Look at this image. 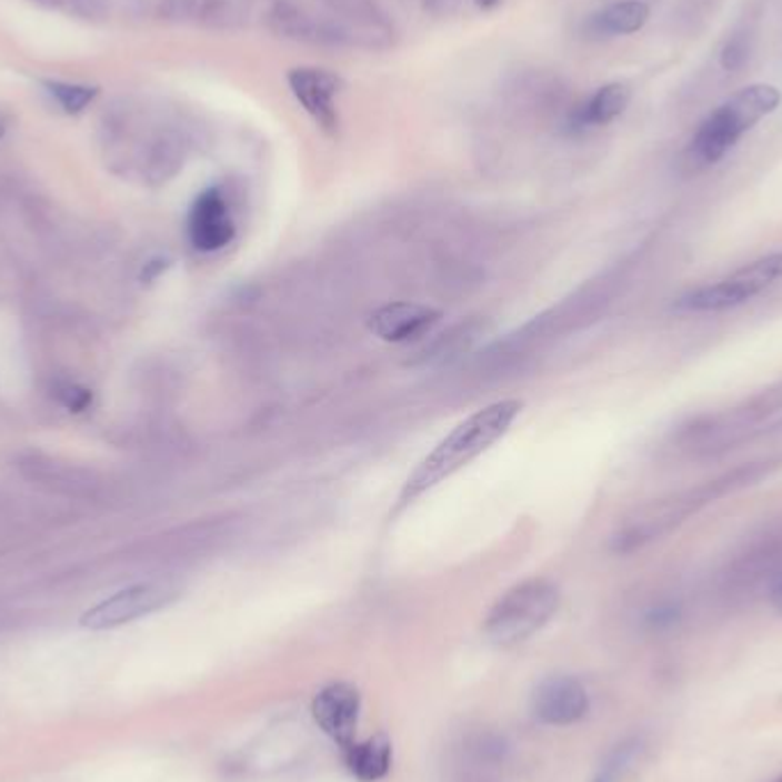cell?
Masks as SVG:
<instances>
[{"label":"cell","mask_w":782,"mask_h":782,"mask_svg":"<svg viewBox=\"0 0 782 782\" xmlns=\"http://www.w3.org/2000/svg\"><path fill=\"white\" fill-rule=\"evenodd\" d=\"M780 467L782 455L751 460L693 488L648 501L620 522V527L611 535V550L622 557L634 554L643 550V547L666 538L669 533L680 529L684 522L695 518L700 511H705L708 505L721 501L723 497L753 488L760 481L769 479Z\"/></svg>","instance_id":"6da1fadb"},{"label":"cell","mask_w":782,"mask_h":782,"mask_svg":"<svg viewBox=\"0 0 782 782\" xmlns=\"http://www.w3.org/2000/svg\"><path fill=\"white\" fill-rule=\"evenodd\" d=\"M522 412V403L515 399L494 401L477 412L462 419L447 438H442L433 451H428L419 464L412 469V474L405 479L397 511L412 505L425 492L435 490L440 483L455 477L460 469L472 464L485 451H490L508 430L513 428Z\"/></svg>","instance_id":"7a4b0ae2"},{"label":"cell","mask_w":782,"mask_h":782,"mask_svg":"<svg viewBox=\"0 0 782 782\" xmlns=\"http://www.w3.org/2000/svg\"><path fill=\"white\" fill-rule=\"evenodd\" d=\"M780 103L782 92L769 83H753L734 92L702 120L691 138L686 149L691 166L710 168L723 161L739 140L773 114Z\"/></svg>","instance_id":"3957f363"},{"label":"cell","mask_w":782,"mask_h":782,"mask_svg":"<svg viewBox=\"0 0 782 782\" xmlns=\"http://www.w3.org/2000/svg\"><path fill=\"white\" fill-rule=\"evenodd\" d=\"M782 412V380L728 410L702 414L682 425L678 447L693 458H714L764 433V423Z\"/></svg>","instance_id":"277c9868"},{"label":"cell","mask_w":782,"mask_h":782,"mask_svg":"<svg viewBox=\"0 0 782 782\" xmlns=\"http://www.w3.org/2000/svg\"><path fill=\"white\" fill-rule=\"evenodd\" d=\"M561 609L559 583L547 577H531L508 589L488 611L483 636L499 648H513L552 622Z\"/></svg>","instance_id":"5b68a950"},{"label":"cell","mask_w":782,"mask_h":782,"mask_svg":"<svg viewBox=\"0 0 782 782\" xmlns=\"http://www.w3.org/2000/svg\"><path fill=\"white\" fill-rule=\"evenodd\" d=\"M778 282H782V252H771L736 268L723 280L686 291L673 307L686 314H719L746 304Z\"/></svg>","instance_id":"8992f818"},{"label":"cell","mask_w":782,"mask_h":782,"mask_svg":"<svg viewBox=\"0 0 782 782\" xmlns=\"http://www.w3.org/2000/svg\"><path fill=\"white\" fill-rule=\"evenodd\" d=\"M181 598V585L163 579V581H144L129 585V589L114 593L86 611L81 615V624L86 630H112L122 628L133 620L163 611Z\"/></svg>","instance_id":"52a82bcc"},{"label":"cell","mask_w":782,"mask_h":782,"mask_svg":"<svg viewBox=\"0 0 782 782\" xmlns=\"http://www.w3.org/2000/svg\"><path fill=\"white\" fill-rule=\"evenodd\" d=\"M263 19H265V28L272 34L289 39V42L330 47V49L360 44L355 32H350L345 26H341L334 19L309 12L304 6L295 3V0H275V3L268 8Z\"/></svg>","instance_id":"ba28073f"},{"label":"cell","mask_w":782,"mask_h":782,"mask_svg":"<svg viewBox=\"0 0 782 782\" xmlns=\"http://www.w3.org/2000/svg\"><path fill=\"white\" fill-rule=\"evenodd\" d=\"M311 714L337 746L348 749L360 728L362 693L350 682H330L311 702Z\"/></svg>","instance_id":"9c48e42d"},{"label":"cell","mask_w":782,"mask_h":782,"mask_svg":"<svg viewBox=\"0 0 782 782\" xmlns=\"http://www.w3.org/2000/svg\"><path fill=\"white\" fill-rule=\"evenodd\" d=\"M237 237V220L220 188L204 190L188 213V239L194 250L220 252Z\"/></svg>","instance_id":"30bf717a"},{"label":"cell","mask_w":782,"mask_h":782,"mask_svg":"<svg viewBox=\"0 0 782 782\" xmlns=\"http://www.w3.org/2000/svg\"><path fill=\"white\" fill-rule=\"evenodd\" d=\"M591 712V695L572 675H552L538 684L533 693V714L540 723L568 728Z\"/></svg>","instance_id":"8fae6325"},{"label":"cell","mask_w":782,"mask_h":782,"mask_svg":"<svg viewBox=\"0 0 782 782\" xmlns=\"http://www.w3.org/2000/svg\"><path fill=\"white\" fill-rule=\"evenodd\" d=\"M442 311L421 302H389L369 314V330L387 343H410L433 332Z\"/></svg>","instance_id":"7c38bea8"},{"label":"cell","mask_w":782,"mask_h":782,"mask_svg":"<svg viewBox=\"0 0 782 782\" xmlns=\"http://www.w3.org/2000/svg\"><path fill=\"white\" fill-rule=\"evenodd\" d=\"M289 83L295 99L323 129H332L337 124L334 99L339 94L341 81L332 71L317 69V67H300L289 73Z\"/></svg>","instance_id":"4fadbf2b"},{"label":"cell","mask_w":782,"mask_h":782,"mask_svg":"<svg viewBox=\"0 0 782 782\" xmlns=\"http://www.w3.org/2000/svg\"><path fill=\"white\" fill-rule=\"evenodd\" d=\"M503 97L513 108L522 112H554L568 99L563 81L547 71H522L505 86Z\"/></svg>","instance_id":"5bb4252c"},{"label":"cell","mask_w":782,"mask_h":782,"mask_svg":"<svg viewBox=\"0 0 782 782\" xmlns=\"http://www.w3.org/2000/svg\"><path fill=\"white\" fill-rule=\"evenodd\" d=\"M23 474L34 481L37 485L49 488L51 492H60L67 497H90L97 488L99 481L94 479L92 472H86L81 467L62 464L51 458L32 455L21 464Z\"/></svg>","instance_id":"9a60e30c"},{"label":"cell","mask_w":782,"mask_h":782,"mask_svg":"<svg viewBox=\"0 0 782 782\" xmlns=\"http://www.w3.org/2000/svg\"><path fill=\"white\" fill-rule=\"evenodd\" d=\"M186 153H188V144L181 131L163 129L156 133L142 159L144 181L149 186H163L172 181L186 163Z\"/></svg>","instance_id":"2e32d148"},{"label":"cell","mask_w":782,"mask_h":782,"mask_svg":"<svg viewBox=\"0 0 782 782\" xmlns=\"http://www.w3.org/2000/svg\"><path fill=\"white\" fill-rule=\"evenodd\" d=\"M345 769L360 782H380L389 775L394 762V749L384 732H378L364 741H353L343 749Z\"/></svg>","instance_id":"e0dca14e"},{"label":"cell","mask_w":782,"mask_h":782,"mask_svg":"<svg viewBox=\"0 0 782 782\" xmlns=\"http://www.w3.org/2000/svg\"><path fill=\"white\" fill-rule=\"evenodd\" d=\"M321 3L334 21L355 32L364 47H373L375 37H384L389 32V23L375 0H321Z\"/></svg>","instance_id":"ac0fdd59"},{"label":"cell","mask_w":782,"mask_h":782,"mask_svg":"<svg viewBox=\"0 0 782 782\" xmlns=\"http://www.w3.org/2000/svg\"><path fill=\"white\" fill-rule=\"evenodd\" d=\"M650 19L645 0H618L589 19V32L598 39L639 32Z\"/></svg>","instance_id":"d6986e66"},{"label":"cell","mask_w":782,"mask_h":782,"mask_svg":"<svg viewBox=\"0 0 782 782\" xmlns=\"http://www.w3.org/2000/svg\"><path fill=\"white\" fill-rule=\"evenodd\" d=\"M632 101V90L624 83H609L600 88L589 101L574 112L577 127H606L628 110Z\"/></svg>","instance_id":"ffe728a7"},{"label":"cell","mask_w":782,"mask_h":782,"mask_svg":"<svg viewBox=\"0 0 782 782\" xmlns=\"http://www.w3.org/2000/svg\"><path fill=\"white\" fill-rule=\"evenodd\" d=\"M245 21L243 0H200L198 23L207 30H237Z\"/></svg>","instance_id":"44dd1931"},{"label":"cell","mask_w":782,"mask_h":782,"mask_svg":"<svg viewBox=\"0 0 782 782\" xmlns=\"http://www.w3.org/2000/svg\"><path fill=\"white\" fill-rule=\"evenodd\" d=\"M47 92L53 97V101L69 114L83 112L99 94V88L94 86H81V83H62V81H51L44 86Z\"/></svg>","instance_id":"7402d4cb"},{"label":"cell","mask_w":782,"mask_h":782,"mask_svg":"<svg viewBox=\"0 0 782 782\" xmlns=\"http://www.w3.org/2000/svg\"><path fill=\"white\" fill-rule=\"evenodd\" d=\"M751 51H753V44H751V34L744 30V32H734L725 39V44L719 53V64L725 69V71H739L741 67H744L751 58Z\"/></svg>","instance_id":"603a6c76"},{"label":"cell","mask_w":782,"mask_h":782,"mask_svg":"<svg viewBox=\"0 0 782 782\" xmlns=\"http://www.w3.org/2000/svg\"><path fill=\"white\" fill-rule=\"evenodd\" d=\"M198 12L200 0H159V6H156V17L170 26L198 21Z\"/></svg>","instance_id":"cb8c5ba5"},{"label":"cell","mask_w":782,"mask_h":782,"mask_svg":"<svg viewBox=\"0 0 782 782\" xmlns=\"http://www.w3.org/2000/svg\"><path fill=\"white\" fill-rule=\"evenodd\" d=\"M69 8L88 23H106L112 12V0H69Z\"/></svg>","instance_id":"d4e9b609"},{"label":"cell","mask_w":782,"mask_h":782,"mask_svg":"<svg viewBox=\"0 0 782 782\" xmlns=\"http://www.w3.org/2000/svg\"><path fill=\"white\" fill-rule=\"evenodd\" d=\"M58 397H60V403L64 408H69L71 412H83L92 403V391L81 387V384H73V382L62 384L60 391H58Z\"/></svg>","instance_id":"484cf974"},{"label":"cell","mask_w":782,"mask_h":782,"mask_svg":"<svg viewBox=\"0 0 782 782\" xmlns=\"http://www.w3.org/2000/svg\"><path fill=\"white\" fill-rule=\"evenodd\" d=\"M462 3L464 0H423V10L438 19H444V17L458 14Z\"/></svg>","instance_id":"4316f807"},{"label":"cell","mask_w":782,"mask_h":782,"mask_svg":"<svg viewBox=\"0 0 782 782\" xmlns=\"http://www.w3.org/2000/svg\"><path fill=\"white\" fill-rule=\"evenodd\" d=\"M120 8L129 17H140L147 8V0H120Z\"/></svg>","instance_id":"83f0119b"},{"label":"cell","mask_w":782,"mask_h":782,"mask_svg":"<svg viewBox=\"0 0 782 782\" xmlns=\"http://www.w3.org/2000/svg\"><path fill=\"white\" fill-rule=\"evenodd\" d=\"M771 604L773 609L782 615V574L775 579V583L771 585Z\"/></svg>","instance_id":"f1b7e54d"},{"label":"cell","mask_w":782,"mask_h":782,"mask_svg":"<svg viewBox=\"0 0 782 782\" xmlns=\"http://www.w3.org/2000/svg\"><path fill=\"white\" fill-rule=\"evenodd\" d=\"M32 3H37L39 8H44V10H56L64 3V0H32Z\"/></svg>","instance_id":"f546056e"},{"label":"cell","mask_w":782,"mask_h":782,"mask_svg":"<svg viewBox=\"0 0 782 782\" xmlns=\"http://www.w3.org/2000/svg\"><path fill=\"white\" fill-rule=\"evenodd\" d=\"M591 782H618V780H615V778H613V775H611L609 771H604V769L600 766V771L595 773V778H593Z\"/></svg>","instance_id":"4dcf8cb0"},{"label":"cell","mask_w":782,"mask_h":782,"mask_svg":"<svg viewBox=\"0 0 782 782\" xmlns=\"http://www.w3.org/2000/svg\"><path fill=\"white\" fill-rule=\"evenodd\" d=\"M477 3H479L481 8H485V10H490V8L499 6V0H477Z\"/></svg>","instance_id":"1f68e13d"},{"label":"cell","mask_w":782,"mask_h":782,"mask_svg":"<svg viewBox=\"0 0 782 782\" xmlns=\"http://www.w3.org/2000/svg\"><path fill=\"white\" fill-rule=\"evenodd\" d=\"M766 433H782V419H780V421H775V423L766 430Z\"/></svg>","instance_id":"d6a6232c"},{"label":"cell","mask_w":782,"mask_h":782,"mask_svg":"<svg viewBox=\"0 0 782 782\" xmlns=\"http://www.w3.org/2000/svg\"><path fill=\"white\" fill-rule=\"evenodd\" d=\"M3 136H6V124L0 122V138H3Z\"/></svg>","instance_id":"836d02e7"},{"label":"cell","mask_w":782,"mask_h":782,"mask_svg":"<svg viewBox=\"0 0 782 782\" xmlns=\"http://www.w3.org/2000/svg\"><path fill=\"white\" fill-rule=\"evenodd\" d=\"M773 782H782V775H778V778H775V780H773Z\"/></svg>","instance_id":"e575fe53"}]
</instances>
